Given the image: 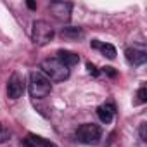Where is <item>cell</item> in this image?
Instances as JSON below:
<instances>
[{"label": "cell", "instance_id": "52a82bcc", "mask_svg": "<svg viewBox=\"0 0 147 147\" xmlns=\"http://www.w3.org/2000/svg\"><path fill=\"white\" fill-rule=\"evenodd\" d=\"M125 57H126L128 64H131V66H142L147 61V54L144 50H138V49H126Z\"/></svg>", "mask_w": 147, "mask_h": 147}, {"label": "cell", "instance_id": "e0dca14e", "mask_svg": "<svg viewBox=\"0 0 147 147\" xmlns=\"http://www.w3.org/2000/svg\"><path fill=\"white\" fill-rule=\"evenodd\" d=\"M104 69H106V73H109V75H111V76H114V75H116V73L113 71V67H104Z\"/></svg>", "mask_w": 147, "mask_h": 147}, {"label": "cell", "instance_id": "2e32d148", "mask_svg": "<svg viewBox=\"0 0 147 147\" xmlns=\"http://www.w3.org/2000/svg\"><path fill=\"white\" fill-rule=\"evenodd\" d=\"M87 67H88V71L92 73L94 76H97V75H99V73H97V69H95V66H94L92 62H87Z\"/></svg>", "mask_w": 147, "mask_h": 147}, {"label": "cell", "instance_id": "9a60e30c", "mask_svg": "<svg viewBox=\"0 0 147 147\" xmlns=\"http://www.w3.org/2000/svg\"><path fill=\"white\" fill-rule=\"evenodd\" d=\"M145 126H147L145 123H142V125H140V138H142L144 142L147 140V135H145Z\"/></svg>", "mask_w": 147, "mask_h": 147}, {"label": "cell", "instance_id": "7a4b0ae2", "mask_svg": "<svg viewBox=\"0 0 147 147\" xmlns=\"http://www.w3.org/2000/svg\"><path fill=\"white\" fill-rule=\"evenodd\" d=\"M40 69H42V73H43V75H45L50 82H64V80L69 78V67L64 66L57 57L42 61Z\"/></svg>", "mask_w": 147, "mask_h": 147}, {"label": "cell", "instance_id": "8fae6325", "mask_svg": "<svg viewBox=\"0 0 147 147\" xmlns=\"http://www.w3.org/2000/svg\"><path fill=\"white\" fill-rule=\"evenodd\" d=\"M61 36L67 38V40H80L85 36V31L82 28H75V26H66L61 30Z\"/></svg>", "mask_w": 147, "mask_h": 147}, {"label": "cell", "instance_id": "7c38bea8", "mask_svg": "<svg viewBox=\"0 0 147 147\" xmlns=\"http://www.w3.org/2000/svg\"><path fill=\"white\" fill-rule=\"evenodd\" d=\"M90 45H92L94 49H99V50H100L107 59H114V57H116V49H114L111 43H100L99 40H94Z\"/></svg>", "mask_w": 147, "mask_h": 147}, {"label": "cell", "instance_id": "30bf717a", "mask_svg": "<svg viewBox=\"0 0 147 147\" xmlns=\"http://www.w3.org/2000/svg\"><path fill=\"white\" fill-rule=\"evenodd\" d=\"M97 116L102 123H111L113 118H114V106L113 104H102L97 107Z\"/></svg>", "mask_w": 147, "mask_h": 147}, {"label": "cell", "instance_id": "8992f818", "mask_svg": "<svg viewBox=\"0 0 147 147\" xmlns=\"http://www.w3.org/2000/svg\"><path fill=\"white\" fill-rule=\"evenodd\" d=\"M71 11H73V5L67 4V2H52L49 5V12L61 23H67L69 18H71Z\"/></svg>", "mask_w": 147, "mask_h": 147}, {"label": "cell", "instance_id": "5b68a950", "mask_svg": "<svg viewBox=\"0 0 147 147\" xmlns=\"http://www.w3.org/2000/svg\"><path fill=\"white\" fill-rule=\"evenodd\" d=\"M24 90H26L24 78L19 75V73H14V75L9 78V83H7V95H9V99L18 100L19 97H23Z\"/></svg>", "mask_w": 147, "mask_h": 147}, {"label": "cell", "instance_id": "4fadbf2b", "mask_svg": "<svg viewBox=\"0 0 147 147\" xmlns=\"http://www.w3.org/2000/svg\"><path fill=\"white\" fill-rule=\"evenodd\" d=\"M11 130L4 125V123H0V144H4V142H7L9 138H11Z\"/></svg>", "mask_w": 147, "mask_h": 147}, {"label": "cell", "instance_id": "3957f363", "mask_svg": "<svg viewBox=\"0 0 147 147\" xmlns=\"http://www.w3.org/2000/svg\"><path fill=\"white\" fill-rule=\"evenodd\" d=\"M54 35H55V31H54V28L50 26V23H47V21H43V19H38V21L33 23V28H31V40H33L35 45H38V47L47 45L49 42H52Z\"/></svg>", "mask_w": 147, "mask_h": 147}, {"label": "cell", "instance_id": "5bb4252c", "mask_svg": "<svg viewBox=\"0 0 147 147\" xmlns=\"http://www.w3.org/2000/svg\"><path fill=\"white\" fill-rule=\"evenodd\" d=\"M137 97H138V99H137V102H138V104L145 102V100H147V88H145V87H140V88H138V92H137Z\"/></svg>", "mask_w": 147, "mask_h": 147}, {"label": "cell", "instance_id": "6da1fadb", "mask_svg": "<svg viewBox=\"0 0 147 147\" xmlns=\"http://www.w3.org/2000/svg\"><path fill=\"white\" fill-rule=\"evenodd\" d=\"M28 90H30V95L33 99H43L50 94L52 83L42 71H31L30 80H28Z\"/></svg>", "mask_w": 147, "mask_h": 147}, {"label": "cell", "instance_id": "ac0fdd59", "mask_svg": "<svg viewBox=\"0 0 147 147\" xmlns=\"http://www.w3.org/2000/svg\"><path fill=\"white\" fill-rule=\"evenodd\" d=\"M28 7H30V9H36V4H35V2H28Z\"/></svg>", "mask_w": 147, "mask_h": 147}, {"label": "cell", "instance_id": "9c48e42d", "mask_svg": "<svg viewBox=\"0 0 147 147\" xmlns=\"http://www.w3.org/2000/svg\"><path fill=\"white\" fill-rule=\"evenodd\" d=\"M57 59H59L64 66H67V67L76 66V64L80 62V55L75 54V52H71V50H59V52H57Z\"/></svg>", "mask_w": 147, "mask_h": 147}, {"label": "cell", "instance_id": "277c9868", "mask_svg": "<svg viewBox=\"0 0 147 147\" xmlns=\"http://www.w3.org/2000/svg\"><path fill=\"white\" fill-rule=\"evenodd\" d=\"M100 128L94 123H85L82 125L78 130H76V138L82 142V144H87V145H92V144H97L100 140Z\"/></svg>", "mask_w": 147, "mask_h": 147}, {"label": "cell", "instance_id": "ba28073f", "mask_svg": "<svg viewBox=\"0 0 147 147\" xmlns=\"http://www.w3.org/2000/svg\"><path fill=\"white\" fill-rule=\"evenodd\" d=\"M24 145L26 147H57L54 142L43 138V137H38V135H33V133H28L26 138H24Z\"/></svg>", "mask_w": 147, "mask_h": 147}]
</instances>
